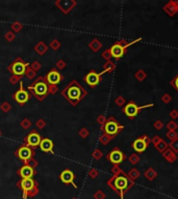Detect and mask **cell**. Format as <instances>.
Returning a JSON list of instances; mask_svg holds the SVG:
<instances>
[{"instance_id": "cell-1", "label": "cell", "mask_w": 178, "mask_h": 199, "mask_svg": "<svg viewBox=\"0 0 178 199\" xmlns=\"http://www.w3.org/2000/svg\"><path fill=\"white\" fill-rule=\"evenodd\" d=\"M109 185L116 192L120 194L121 199H124V194L130 189V187L134 185V180H130L125 173H122L120 175H114L109 180Z\"/></svg>"}, {"instance_id": "cell-2", "label": "cell", "mask_w": 178, "mask_h": 199, "mask_svg": "<svg viewBox=\"0 0 178 199\" xmlns=\"http://www.w3.org/2000/svg\"><path fill=\"white\" fill-rule=\"evenodd\" d=\"M85 94H87L85 90L82 89V88L77 84L76 81H73V82L71 83V85H70L68 88H66L64 91V96L73 104L78 103Z\"/></svg>"}, {"instance_id": "cell-3", "label": "cell", "mask_w": 178, "mask_h": 199, "mask_svg": "<svg viewBox=\"0 0 178 199\" xmlns=\"http://www.w3.org/2000/svg\"><path fill=\"white\" fill-rule=\"evenodd\" d=\"M141 40H142V37H139L137 40H134L130 43L126 42V40H119V42L115 43L109 49L110 54H112V57L116 58V59H120V58H122L124 56V54L126 53V51H127V48H129L130 46L134 45L137 42H141Z\"/></svg>"}, {"instance_id": "cell-4", "label": "cell", "mask_w": 178, "mask_h": 199, "mask_svg": "<svg viewBox=\"0 0 178 199\" xmlns=\"http://www.w3.org/2000/svg\"><path fill=\"white\" fill-rule=\"evenodd\" d=\"M29 90L32 92V94L39 101H42L49 92V85L44 81V79L40 78L33 83L32 85L29 86Z\"/></svg>"}, {"instance_id": "cell-5", "label": "cell", "mask_w": 178, "mask_h": 199, "mask_svg": "<svg viewBox=\"0 0 178 199\" xmlns=\"http://www.w3.org/2000/svg\"><path fill=\"white\" fill-rule=\"evenodd\" d=\"M154 106V104H148V105H144V106H137L134 101H129L123 108V112L126 116L129 119H134L137 116L141 110L145 109V108H151Z\"/></svg>"}, {"instance_id": "cell-6", "label": "cell", "mask_w": 178, "mask_h": 199, "mask_svg": "<svg viewBox=\"0 0 178 199\" xmlns=\"http://www.w3.org/2000/svg\"><path fill=\"white\" fill-rule=\"evenodd\" d=\"M124 130V126H121L114 117H109L106 120V123H104V126H102V131L105 134L109 135V136L115 137L117 134H119V132Z\"/></svg>"}, {"instance_id": "cell-7", "label": "cell", "mask_w": 178, "mask_h": 199, "mask_svg": "<svg viewBox=\"0 0 178 199\" xmlns=\"http://www.w3.org/2000/svg\"><path fill=\"white\" fill-rule=\"evenodd\" d=\"M106 159L114 165H120L126 159V156L123 151H121L118 147H115L112 151L106 156Z\"/></svg>"}, {"instance_id": "cell-8", "label": "cell", "mask_w": 178, "mask_h": 199, "mask_svg": "<svg viewBox=\"0 0 178 199\" xmlns=\"http://www.w3.org/2000/svg\"><path fill=\"white\" fill-rule=\"evenodd\" d=\"M8 70H10V71L14 74V76L20 77V76H22V75H24L26 73L27 65L22 61L21 58H18L15 62H13L12 64H11V67H8Z\"/></svg>"}, {"instance_id": "cell-9", "label": "cell", "mask_w": 178, "mask_h": 199, "mask_svg": "<svg viewBox=\"0 0 178 199\" xmlns=\"http://www.w3.org/2000/svg\"><path fill=\"white\" fill-rule=\"evenodd\" d=\"M13 97H14L15 101L17 102L18 104H20V105H24V104H26L29 100V94H28L27 90H25L23 88V84L20 85L19 90H18Z\"/></svg>"}, {"instance_id": "cell-10", "label": "cell", "mask_w": 178, "mask_h": 199, "mask_svg": "<svg viewBox=\"0 0 178 199\" xmlns=\"http://www.w3.org/2000/svg\"><path fill=\"white\" fill-rule=\"evenodd\" d=\"M103 73H96L95 71H91L87 76L84 77V81L90 85L91 87H96L101 81V75Z\"/></svg>"}, {"instance_id": "cell-11", "label": "cell", "mask_w": 178, "mask_h": 199, "mask_svg": "<svg viewBox=\"0 0 178 199\" xmlns=\"http://www.w3.org/2000/svg\"><path fill=\"white\" fill-rule=\"evenodd\" d=\"M16 155H17L18 158L21 159L22 161L27 162L31 159V157H32V150H31L30 147H28L27 145L21 146V147L18 149V151H16Z\"/></svg>"}, {"instance_id": "cell-12", "label": "cell", "mask_w": 178, "mask_h": 199, "mask_svg": "<svg viewBox=\"0 0 178 199\" xmlns=\"http://www.w3.org/2000/svg\"><path fill=\"white\" fill-rule=\"evenodd\" d=\"M63 79V76L60 75V72L55 71V70H52L51 72H49L46 76V80L47 83L49 85H56L57 83H60Z\"/></svg>"}, {"instance_id": "cell-13", "label": "cell", "mask_w": 178, "mask_h": 199, "mask_svg": "<svg viewBox=\"0 0 178 199\" xmlns=\"http://www.w3.org/2000/svg\"><path fill=\"white\" fill-rule=\"evenodd\" d=\"M131 146H132V148L134 149V151H137V153H142L148 148V146L149 145H148V144L144 141L143 138L140 137V138H137V139H136L134 142H132Z\"/></svg>"}, {"instance_id": "cell-14", "label": "cell", "mask_w": 178, "mask_h": 199, "mask_svg": "<svg viewBox=\"0 0 178 199\" xmlns=\"http://www.w3.org/2000/svg\"><path fill=\"white\" fill-rule=\"evenodd\" d=\"M41 141H42L41 137H40V135L35 131H31L30 134L26 137V142H27L29 146H33V147L39 146Z\"/></svg>"}, {"instance_id": "cell-15", "label": "cell", "mask_w": 178, "mask_h": 199, "mask_svg": "<svg viewBox=\"0 0 178 199\" xmlns=\"http://www.w3.org/2000/svg\"><path fill=\"white\" fill-rule=\"evenodd\" d=\"M60 180H62L63 183H65V184H72L74 187L76 188V185L74 184V173L72 172L71 170H64L62 173H60Z\"/></svg>"}, {"instance_id": "cell-16", "label": "cell", "mask_w": 178, "mask_h": 199, "mask_svg": "<svg viewBox=\"0 0 178 199\" xmlns=\"http://www.w3.org/2000/svg\"><path fill=\"white\" fill-rule=\"evenodd\" d=\"M164 10L171 17L174 16L178 12V1H169L164 6Z\"/></svg>"}, {"instance_id": "cell-17", "label": "cell", "mask_w": 178, "mask_h": 199, "mask_svg": "<svg viewBox=\"0 0 178 199\" xmlns=\"http://www.w3.org/2000/svg\"><path fill=\"white\" fill-rule=\"evenodd\" d=\"M19 174L21 175L22 178H31L35 175V170H33L32 167L25 165L19 170Z\"/></svg>"}, {"instance_id": "cell-18", "label": "cell", "mask_w": 178, "mask_h": 199, "mask_svg": "<svg viewBox=\"0 0 178 199\" xmlns=\"http://www.w3.org/2000/svg\"><path fill=\"white\" fill-rule=\"evenodd\" d=\"M39 146L41 147L43 151H45V153H52L53 142H52V140L48 139V138H45V139H42Z\"/></svg>"}, {"instance_id": "cell-19", "label": "cell", "mask_w": 178, "mask_h": 199, "mask_svg": "<svg viewBox=\"0 0 178 199\" xmlns=\"http://www.w3.org/2000/svg\"><path fill=\"white\" fill-rule=\"evenodd\" d=\"M20 186L24 190V192H28L35 188V182L31 178H22V180L20 182Z\"/></svg>"}, {"instance_id": "cell-20", "label": "cell", "mask_w": 178, "mask_h": 199, "mask_svg": "<svg viewBox=\"0 0 178 199\" xmlns=\"http://www.w3.org/2000/svg\"><path fill=\"white\" fill-rule=\"evenodd\" d=\"M163 157L167 160L169 163H174L177 160V156L174 151L172 150L170 147H168L166 150L163 153Z\"/></svg>"}, {"instance_id": "cell-21", "label": "cell", "mask_w": 178, "mask_h": 199, "mask_svg": "<svg viewBox=\"0 0 178 199\" xmlns=\"http://www.w3.org/2000/svg\"><path fill=\"white\" fill-rule=\"evenodd\" d=\"M115 69H116V64L109 60V61H107L104 65H103V72L102 73L103 74L104 73H112V72L115 71Z\"/></svg>"}, {"instance_id": "cell-22", "label": "cell", "mask_w": 178, "mask_h": 199, "mask_svg": "<svg viewBox=\"0 0 178 199\" xmlns=\"http://www.w3.org/2000/svg\"><path fill=\"white\" fill-rule=\"evenodd\" d=\"M168 147H169V144L167 143L164 140H163V139H161V141H159L158 143L155 145V148H156L157 151H158V153H163Z\"/></svg>"}, {"instance_id": "cell-23", "label": "cell", "mask_w": 178, "mask_h": 199, "mask_svg": "<svg viewBox=\"0 0 178 199\" xmlns=\"http://www.w3.org/2000/svg\"><path fill=\"white\" fill-rule=\"evenodd\" d=\"M144 175H145V177H147L149 180H152L157 176V172L153 168H149V169H147V170L145 171Z\"/></svg>"}, {"instance_id": "cell-24", "label": "cell", "mask_w": 178, "mask_h": 199, "mask_svg": "<svg viewBox=\"0 0 178 199\" xmlns=\"http://www.w3.org/2000/svg\"><path fill=\"white\" fill-rule=\"evenodd\" d=\"M89 46H90V48L93 50L94 52H97V51H99V50H100L101 47H102V44H101V43L99 42L97 38H95V40H93L91 43H90Z\"/></svg>"}, {"instance_id": "cell-25", "label": "cell", "mask_w": 178, "mask_h": 199, "mask_svg": "<svg viewBox=\"0 0 178 199\" xmlns=\"http://www.w3.org/2000/svg\"><path fill=\"white\" fill-rule=\"evenodd\" d=\"M134 77H136V79L137 81L142 82V81H144L146 78H147V74H146L143 70H139V71L136 73V75H134Z\"/></svg>"}, {"instance_id": "cell-26", "label": "cell", "mask_w": 178, "mask_h": 199, "mask_svg": "<svg viewBox=\"0 0 178 199\" xmlns=\"http://www.w3.org/2000/svg\"><path fill=\"white\" fill-rule=\"evenodd\" d=\"M112 138H114L112 136H109V135H107V134H105V133H104V134H103L102 136L100 137V139H99V140H100V142L103 144V145H106V144L109 143V141L112 139Z\"/></svg>"}, {"instance_id": "cell-27", "label": "cell", "mask_w": 178, "mask_h": 199, "mask_svg": "<svg viewBox=\"0 0 178 199\" xmlns=\"http://www.w3.org/2000/svg\"><path fill=\"white\" fill-rule=\"evenodd\" d=\"M35 51L42 55V54H44L45 52L47 51V47L45 46L44 43H39V44H38V46L35 47Z\"/></svg>"}, {"instance_id": "cell-28", "label": "cell", "mask_w": 178, "mask_h": 199, "mask_svg": "<svg viewBox=\"0 0 178 199\" xmlns=\"http://www.w3.org/2000/svg\"><path fill=\"white\" fill-rule=\"evenodd\" d=\"M139 176H140V171L136 168H132L131 170H130V172L128 173V177H129L130 180H136Z\"/></svg>"}, {"instance_id": "cell-29", "label": "cell", "mask_w": 178, "mask_h": 199, "mask_svg": "<svg viewBox=\"0 0 178 199\" xmlns=\"http://www.w3.org/2000/svg\"><path fill=\"white\" fill-rule=\"evenodd\" d=\"M166 136L171 142H172V141H174L175 139H177L178 138V134L176 133V131H169V132L167 133Z\"/></svg>"}, {"instance_id": "cell-30", "label": "cell", "mask_w": 178, "mask_h": 199, "mask_svg": "<svg viewBox=\"0 0 178 199\" xmlns=\"http://www.w3.org/2000/svg\"><path fill=\"white\" fill-rule=\"evenodd\" d=\"M129 162L131 163V164H134V165H136V164H137V163L140 162V160H141V158L139 157V155L137 153H132L131 156H130L129 158Z\"/></svg>"}, {"instance_id": "cell-31", "label": "cell", "mask_w": 178, "mask_h": 199, "mask_svg": "<svg viewBox=\"0 0 178 199\" xmlns=\"http://www.w3.org/2000/svg\"><path fill=\"white\" fill-rule=\"evenodd\" d=\"M169 147L172 149V150L174 151L175 153H178V138H177V139H175L174 141H172L170 144H169Z\"/></svg>"}, {"instance_id": "cell-32", "label": "cell", "mask_w": 178, "mask_h": 199, "mask_svg": "<svg viewBox=\"0 0 178 199\" xmlns=\"http://www.w3.org/2000/svg\"><path fill=\"white\" fill-rule=\"evenodd\" d=\"M178 128V124L175 123L174 120H171L170 123L167 124V129L169 131H176V129Z\"/></svg>"}, {"instance_id": "cell-33", "label": "cell", "mask_w": 178, "mask_h": 199, "mask_svg": "<svg viewBox=\"0 0 178 199\" xmlns=\"http://www.w3.org/2000/svg\"><path fill=\"white\" fill-rule=\"evenodd\" d=\"M115 103H116V105L119 106V107H122V106L125 105L126 100L124 99L123 97H118V98L116 99V101H115Z\"/></svg>"}, {"instance_id": "cell-34", "label": "cell", "mask_w": 178, "mask_h": 199, "mask_svg": "<svg viewBox=\"0 0 178 199\" xmlns=\"http://www.w3.org/2000/svg\"><path fill=\"white\" fill-rule=\"evenodd\" d=\"M112 173H114V175H120V174L124 173L123 171L121 170L120 168H119V166H118V165H115V166L112 167Z\"/></svg>"}, {"instance_id": "cell-35", "label": "cell", "mask_w": 178, "mask_h": 199, "mask_svg": "<svg viewBox=\"0 0 178 199\" xmlns=\"http://www.w3.org/2000/svg\"><path fill=\"white\" fill-rule=\"evenodd\" d=\"M170 85H171V86L174 87L175 89L177 90V92H178V74L176 75V77H175V78L173 79V80H171Z\"/></svg>"}, {"instance_id": "cell-36", "label": "cell", "mask_w": 178, "mask_h": 199, "mask_svg": "<svg viewBox=\"0 0 178 199\" xmlns=\"http://www.w3.org/2000/svg\"><path fill=\"white\" fill-rule=\"evenodd\" d=\"M171 100H172V97L169 94H163V97H161V101H163L164 104H169L171 102Z\"/></svg>"}, {"instance_id": "cell-37", "label": "cell", "mask_w": 178, "mask_h": 199, "mask_svg": "<svg viewBox=\"0 0 178 199\" xmlns=\"http://www.w3.org/2000/svg\"><path fill=\"white\" fill-rule=\"evenodd\" d=\"M93 158L95 160H100L102 158V151H100L99 149H96L93 153Z\"/></svg>"}, {"instance_id": "cell-38", "label": "cell", "mask_w": 178, "mask_h": 199, "mask_svg": "<svg viewBox=\"0 0 178 199\" xmlns=\"http://www.w3.org/2000/svg\"><path fill=\"white\" fill-rule=\"evenodd\" d=\"M153 126H154L156 130L159 131V130H161V129L164 128V123L161 120H156L154 123H153Z\"/></svg>"}, {"instance_id": "cell-39", "label": "cell", "mask_w": 178, "mask_h": 199, "mask_svg": "<svg viewBox=\"0 0 178 199\" xmlns=\"http://www.w3.org/2000/svg\"><path fill=\"white\" fill-rule=\"evenodd\" d=\"M102 57L104 58V59H106L107 61H109V59L112 58V54H110L109 49V50H105V51L103 52V53H102Z\"/></svg>"}, {"instance_id": "cell-40", "label": "cell", "mask_w": 178, "mask_h": 199, "mask_svg": "<svg viewBox=\"0 0 178 199\" xmlns=\"http://www.w3.org/2000/svg\"><path fill=\"white\" fill-rule=\"evenodd\" d=\"M21 126H22V128L25 129V130H26V129H28L29 126H31V123L28 120V119H24V120L21 123Z\"/></svg>"}, {"instance_id": "cell-41", "label": "cell", "mask_w": 178, "mask_h": 199, "mask_svg": "<svg viewBox=\"0 0 178 199\" xmlns=\"http://www.w3.org/2000/svg\"><path fill=\"white\" fill-rule=\"evenodd\" d=\"M106 120H107V119L105 118V116H103V115H100V116L97 118V121H98V123H100L101 126H104V123H106Z\"/></svg>"}, {"instance_id": "cell-42", "label": "cell", "mask_w": 178, "mask_h": 199, "mask_svg": "<svg viewBox=\"0 0 178 199\" xmlns=\"http://www.w3.org/2000/svg\"><path fill=\"white\" fill-rule=\"evenodd\" d=\"M79 135L81 136L82 138H85L89 136V131L87 130V129H81V130L79 131Z\"/></svg>"}, {"instance_id": "cell-43", "label": "cell", "mask_w": 178, "mask_h": 199, "mask_svg": "<svg viewBox=\"0 0 178 199\" xmlns=\"http://www.w3.org/2000/svg\"><path fill=\"white\" fill-rule=\"evenodd\" d=\"M169 115H170L172 119H176L178 117V110H172Z\"/></svg>"}, {"instance_id": "cell-44", "label": "cell", "mask_w": 178, "mask_h": 199, "mask_svg": "<svg viewBox=\"0 0 178 199\" xmlns=\"http://www.w3.org/2000/svg\"><path fill=\"white\" fill-rule=\"evenodd\" d=\"M161 138L159 137V136H154V137L152 138V139H151V142H152V143L154 144V146H155L159 141H161Z\"/></svg>"}, {"instance_id": "cell-45", "label": "cell", "mask_w": 178, "mask_h": 199, "mask_svg": "<svg viewBox=\"0 0 178 199\" xmlns=\"http://www.w3.org/2000/svg\"><path fill=\"white\" fill-rule=\"evenodd\" d=\"M94 197H95V199H104L105 196H104V194H103L101 191H98L95 194V196H94Z\"/></svg>"}, {"instance_id": "cell-46", "label": "cell", "mask_w": 178, "mask_h": 199, "mask_svg": "<svg viewBox=\"0 0 178 199\" xmlns=\"http://www.w3.org/2000/svg\"><path fill=\"white\" fill-rule=\"evenodd\" d=\"M89 174L92 178H95V177H97V175H98V171H97L96 169H92V170H90Z\"/></svg>"}, {"instance_id": "cell-47", "label": "cell", "mask_w": 178, "mask_h": 199, "mask_svg": "<svg viewBox=\"0 0 178 199\" xmlns=\"http://www.w3.org/2000/svg\"><path fill=\"white\" fill-rule=\"evenodd\" d=\"M2 110H3L4 112H8L11 110V105L8 103H4L3 105H2Z\"/></svg>"}, {"instance_id": "cell-48", "label": "cell", "mask_w": 178, "mask_h": 199, "mask_svg": "<svg viewBox=\"0 0 178 199\" xmlns=\"http://www.w3.org/2000/svg\"><path fill=\"white\" fill-rule=\"evenodd\" d=\"M26 74H27V77H28L29 79H32L33 77L35 76V72L32 71V70H31V71H28V70H26Z\"/></svg>"}, {"instance_id": "cell-49", "label": "cell", "mask_w": 178, "mask_h": 199, "mask_svg": "<svg viewBox=\"0 0 178 199\" xmlns=\"http://www.w3.org/2000/svg\"><path fill=\"white\" fill-rule=\"evenodd\" d=\"M14 37H15V35H14V33L13 32H8L6 33V35H5V38L6 40H8V42H11V40H14Z\"/></svg>"}, {"instance_id": "cell-50", "label": "cell", "mask_w": 178, "mask_h": 199, "mask_svg": "<svg viewBox=\"0 0 178 199\" xmlns=\"http://www.w3.org/2000/svg\"><path fill=\"white\" fill-rule=\"evenodd\" d=\"M40 69V63L39 62H33L32 64H31V70L32 71H37V70Z\"/></svg>"}, {"instance_id": "cell-51", "label": "cell", "mask_w": 178, "mask_h": 199, "mask_svg": "<svg viewBox=\"0 0 178 199\" xmlns=\"http://www.w3.org/2000/svg\"><path fill=\"white\" fill-rule=\"evenodd\" d=\"M60 46V44L57 42V40H53V42H52V44H51V47H52V48L54 49V50L57 49Z\"/></svg>"}, {"instance_id": "cell-52", "label": "cell", "mask_w": 178, "mask_h": 199, "mask_svg": "<svg viewBox=\"0 0 178 199\" xmlns=\"http://www.w3.org/2000/svg\"><path fill=\"white\" fill-rule=\"evenodd\" d=\"M142 138H143V139H144V141H145L146 143L148 144V145H149V144L151 143V139H150L149 137L147 136V135H143V136H142Z\"/></svg>"}, {"instance_id": "cell-53", "label": "cell", "mask_w": 178, "mask_h": 199, "mask_svg": "<svg viewBox=\"0 0 178 199\" xmlns=\"http://www.w3.org/2000/svg\"><path fill=\"white\" fill-rule=\"evenodd\" d=\"M21 27H22V25L19 23V22H18V23H15L14 25H13V28L15 29V30H20V29H21Z\"/></svg>"}, {"instance_id": "cell-54", "label": "cell", "mask_w": 178, "mask_h": 199, "mask_svg": "<svg viewBox=\"0 0 178 199\" xmlns=\"http://www.w3.org/2000/svg\"><path fill=\"white\" fill-rule=\"evenodd\" d=\"M49 92H51V94H55L56 92L55 85H49Z\"/></svg>"}, {"instance_id": "cell-55", "label": "cell", "mask_w": 178, "mask_h": 199, "mask_svg": "<svg viewBox=\"0 0 178 199\" xmlns=\"http://www.w3.org/2000/svg\"><path fill=\"white\" fill-rule=\"evenodd\" d=\"M27 162H28V164H27L28 166L32 167V168H33V167H35V166H37V162H35V161H33V160H31V159H30V160H29V161H27Z\"/></svg>"}, {"instance_id": "cell-56", "label": "cell", "mask_w": 178, "mask_h": 199, "mask_svg": "<svg viewBox=\"0 0 178 199\" xmlns=\"http://www.w3.org/2000/svg\"><path fill=\"white\" fill-rule=\"evenodd\" d=\"M56 67H58V69H64L65 67V62L64 61H57V63H56Z\"/></svg>"}, {"instance_id": "cell-57", "label": "cell", "mask_w": 178, "mask_h": 199, "mask_svg": "<svg viewBox=\"0 0 178 199\" xmlns=\"http://www.w3.org/2000/svg\"><path fill=\"white\" fill-rule=\"evenodd\" d=\"M45 124H46V123H45V121H44V120H39V121H38V123H37V126H39L40 129H43V128H44Z\"/></svg>"}, {"instance_id": "cell-58", "label": "cell", "mask_w": 178, "mask_h": 199, "mask_svg": "<svg viewBox=\"0 0 178 199\" xmlns=\"http://www.w3.org/2000/svg\"><path fill=\"white\" fill-rule=\"evenodd\" d=\"M17 81H19V77L18 76H14L13 78H11V82L13 83V84H16V82Z\"/></svg>"}, {"instance_id": "cell-59", "label": "cell", "mask_w": 178, "mask_h": 199, "mask_svg": "<svg viewBox=\"0 0 178 199\" xmlns=\"http://www.w3.org/2000/svg\"><path fill=\"white\" fill-rule=\"evenodd\" d=\"M73 199H75V198H73Z\"/></svg>"}, {"instance_id": "cell-60", "label": "cell", "mask_w": 178, "mask_h": 199, "mask_svg": "<svg viewBox=\"0 0 178 199\" xmlns=\"http://www.w3.org/2000/svg\"><path fill=\"white\" fill-rule=\"evenodd\" d=\"M0 134H1V133H0Z\"/></svg>"}]
</instances>
